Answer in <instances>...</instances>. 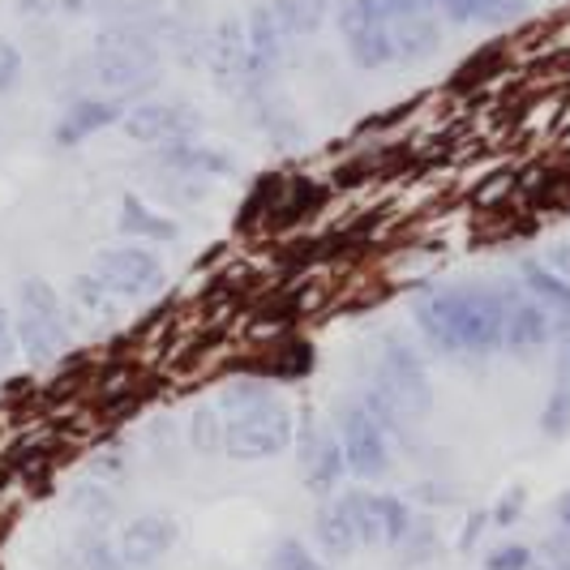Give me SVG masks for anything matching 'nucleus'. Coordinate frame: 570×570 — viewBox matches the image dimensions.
Here are the masks:
<instances>
[{"label": "nucleus", "instance_id": "3", "mask_svg": "<svg viewBox=\"0 0 570 570\" xmlns=\"http://www.w3.org/2000/svg\"><path fill=\"white\" fill-rule=\"evenodd\" d=\"M433 407V386H429L425 365L416 361V352L400 340L382 343V361H377V391L370 395V412L382 425H403V421H421Z\"/></svg>", "mask_w": 570, "mask_h": 570}, {"label": "nucleus", "instance_id": "20", "mask_svg": "<svg viewBox=\"0 0 570 570\" xmlns=\"http://www.w3.org/2000/svg\"><path fill=\"white\" fill-rule=\"evenodd\" d=\"M523 284H528V292L541 301L544 309H553L558 317L570 314V284L562 279V275H553L549 266H541V262H523Z\"/></svg>", "mask_w": 570, "mask_h": 570}, {"label": "nucleus", "instance_id": "36", "mask_svg": "<svg viewBox=\"0 0 570 570\" xmlns=\"http://www.w3.org/2000/svg\"><path fill=\"white\" fill-rule=\"evenodd\" d=\"M519 511H523V489H514V493H507V498H502V507H498V514H493V519H498V523H514V519H519Z\"/></svg>", "mask_w": 570, "mask_h": 570}, {"label": "nucleus", "instance_id": "23", "mask_svg": "<svg viewBox=\"0 0 570 570\" xmlns=\"http://www.w3.org/2000/svg\"><path fill=\"white\" fill-rule=\"evenodd\" d=\"M60 567H69V570H134L120 553H116L112 544L99 541V537H82V541L65 553Z\"/></svg>", "mask_w": 570, "mask_h": 570}, {"label": "nucleus", "instance_id": "29", "mask_svg": "<svg viewBox=\"0 0 570 570\" xmlns=\"http://www.w3.org/2000/svg\"><path fill=\"white\" fill-rule=\"evenodd\" d=\"M271 570H326L314 553H305V544L284 541L275 553H271Z\"/></svg>", "mask_w": 570, "mask_h": 570}, {"label": "nucleus", "instance_id": "26", "mask_svg": "<svg viewBox=\"0 0 570 570\" xmlns=\"http://www.w3.org/2000/svg\"><path fill=\"white\" fill-rule=\"evenodd\" d=\"M189 442H194V451L202 455H210V451H219L224 446V425H219V407H198L194 412V421H189Z\"/></svg>", "mask_w": 570, "mask_h": 570}, {"label": "nucleus", "instance_id": "2", "mask_svg": "<svg viewBox=\"0 0 570 570\" xmlns=\"http://www.w3.org/2000/svg\"><path fill=\"white\" fill-rule=\"evenodd\" d=\"M95 82H104L116 95L146 90L159 82V43L155 30L134 22H112L95 35V57H90Z\"/></svg>", "mask_w": 570, "mask_h": 570}, {"label": "nucleus", "instance_id": "32", "mask_svg": "<svg viewBox=\"0 0 570 570\" xmlns=\"http://www.w3.org/2000/svg\"><path fill=\"white\" fill-rule=\"evenodd\" d=\"M532 567V549L523 544H502L498 553H489V570H528Z\"/></svg>", "mask_w": 570, "mask_h": 570}, {"label": "nucleus", "instance_id": "1", "mask_svg": "<svg viewBox=\"0 0 570 570\" xmlns=\"http://www.w3.org/2000/svg\"><path fill=\"white\" fill-rule=\"evenodd\" d=\"M416 322L438 352L451 356H485L502 347L507 335V296L451 287V292H429L416 301Z\"/></svg>", "mask_w": 570, "mask_h": 570}, {"label": "nucleus", "instance_id": "9", "mask_svg": "<svg viewBox=\"0 0 570 570\" xmlns=\"http://www.w3.org/2000/svg\"><path fill=\"white\" fill-rule=\"evenodd\" d=\"M198 112L189 104H142L125 116V134L146 146H176L198 134Z\"/></svg>", "mask_w": 570, "mask_h": 570}, {"label": "nucleus", "instance_id": "16", "mask_svg": "<svg viewBox=\"0 0 570 570\" xmlns=\"http://www.w3.org/2000/svg\"><path fill=\"white\" fill-rule=\"evenodd\" d=\"M391 39H395L400 60H425L438 52L442 30L433 22V13H400V18H391Z\"/></svg>", "mask_w": 570, "mask_h": 570}, {"label": "nucleus", "instance_id": "34", "mask_svg": "<svg viewBox=\"0 0 570 570\" xmlns=\"http://www.w3.org/2000/svg\"><path fill=\"white\" fill-rule=\"evenodd\" d=\"M309 361H314V352H309V343H296L292 347V356H279V370L284 377H292V373H309Z\"/></svg>", "mask_w": 570, "mask_h": 570}, {"label": "nucleus", "instance_id": "38", "mask_svg": "<svg viewBox=\"0 0 570 570\" xmlns=\"http://www.w3.org/2000/svg\"><path fill=\"white\" fill-rule=\"evenodd\" d=\"M511 185H514V176H511V171H502L493 185H485V189H481V202H498V198H502V189H511Z\"/></svg>", "mask_w": 570, "mask_h": 570}, {"label": "nucleus", "instance_id": "15", "mask_svg": "<svg viewBox=\"0 0 570 570\" xmlns=\"http://www.w3.org/2000/svg\"><path fill=\"white\" fill-rule=\"evenodd\" d=\"M301 463H305V476H309V485L314 489H326L340 481L343 472V446L331 438V433H322L317 429L314 416H305V433H301Z\"/></svg>", "mask_w": 570, "mask_h": 570}, {"label": "nucleus", "instance_id": "37", "mask_svg": "<svg viewBox=\"0 0 570 570\" xmlns=\"http://www.w3.org/2000/svg\"><path fill=\"white\" fill-rule=\"evenodd\" d=\"M9 356H13V322H9L4 305H0V370L9 365Z\"/></svg>", "mask_w": 570, "mask_h": 570}, {"label": "nucleus", "instance_id": "39", "mask_svg": "<svg viewBox=\"0 0 570 570\" xmlns=\"http://www.w3.org/2000/svg\"><path fill=\"white\" fill-rule=\"evenodd\" d=\"M558 519H562V532H570V493L558 502Z\"/></svg>", "mask_w": 570, "mask_h": 570}, {"label": "nucleus", "instance_id": "8", "mask_svg": "<svg viewBox=\"0 0 570 570\" xmlns=\"http://www.w3.org/2000/svg\"><path fill=\"white\" fill-rule=\"evenodd\" d=\"M343 514L356 532L361 544H400L407 537V507L400 498H370V493H347L343 498Z\"/></svg>", "mask_w": 570, "mask_h": 570}, {"label": "nucleus", "instance_id": "17", "mask_svg": "<svg viewBox=\"0 0 570 570\" xmlns=\"http://www.w3.org/2000/svg\"><path fill=\"white\" fill-rule=\"evenodd\" d=\"M116 116H120V104L112 99H82V104H73L65 120L57 125V142L60 146H78L86 142L90 134H99L104 125H112Z\"/></svg>", "mask_w": 570, "mask_h": 570}, {"label": "nucleus", "instance_id": "21", "mask_svg": "<svg viewBox=\"0 0 570 570\" xmlns=\"http://www.w3.org/2000/svg\"><path fill=\"white\" fill-rule=\"evenodd\" d=\"M271 4H275V18L284 22L287 39L317 35V27L326 22V9H331V0H271Z\"/></svg>", "mask_w": 570, "mask_h": 570}, {"label": "nucleus", "instance_id": "10", "mask_svg": "<svg viewBox=\"0 0 570 570\" xmlns=\"http://www.w3.org/2000/svg\"><path fill=\"white\" fill-rule=\"evenodd\" d=\"M95 279L116 296H146L164 284V271L146 249H104L95 257Z\"/></svg>", "mask_w": 570, "mask_h": 570}, {"label": "nucleus", "instance_id": "4", "mask_svg": "<svg viewBox=\"0 0 570 570\" xmlns=\"http://www.w3.org/2000/svg\"><path fill=\"white\" fill-rule=\"evenodd\" d=\"M18 343L27 352L30 365H52L65 356V317H60V301L57 292L43 284V279H27L22 284V305H18Z\"/></svg>", "mask_w": 570, "mask_h": 570}, {"label": "nucleus", "instance_id": "35", "mask_svg": "<svg viewBox=\"0 0 570 570\" xmlns=\"http://www.w3.org/2000/svg\"><path fill=\"white\" fill-rule=\"evenodd\" d=\"M549 271H553V275H562V279L570 284V240H562V245H553V249H549Z\"/></svg>", "mask_w": 570, "mask_h": 570}, {"label": "nucleus", "instance_id": "6", "mask_svg": "<svg viewBox=\"0 0 570 570\" xmlns=\"http://www.w3.org/2000/svg\"><path fill=\"white\" fill-rule=\"evenodd\" d=\"M340 30L356 69H386L395 60L391 9L386 0H347L340 9Z\"/></svg>", "mask_w": 570, "mask_h": 570}, {"label": "nucleus", "instance_id": "22", "mask_svg": "<svg viewBox=\"0 0 570 570\" xmlns=\"http://www.w3.org/2000/svg\"><path fill=\"white\" fill-rule=\"evenodd\" d=\"M120 232H129V236H150V240H176V224L164 219V215H155V210H146V202H138V198L120 202Z\"/></svg>", "mask_w": 570, "mask_h": 570}, {"label": "nucleus", "instance_id": "28", "mask_svg": "<svg viewBox=\"0 0 570 570\" xmlns=\"http://www.w3.org/2000/svg\"><path fill=\"white\" fill-rule=\"evenodd\" d=\"M541 425H544V433H567L570 429V386L567 382L553 386V395H549V403H544V412H541Z\"/></svg>", "mask_w": 570, "mask_h": 570}, {"label": "nucleus", "instance_id": "18", "mask_svg": "<svg viewBox=\"0 0 570 570\" xmlns=\"http://www.w3.org/2000/svg\"><path fill=\"white\" fill-rule=\"evenodd\" d=\"M451 22H485V27H507L528 13V0H438Z\"/></svg>", "mask_w": 570, "mask_h": 570}, {"label": "nucleus", "instance_id": "11", "mask_svg": "<svg viewBox=\"0 0 570 570\" xmlns=\"http://www.w3.org/2000/svg\"><path fill=\"white\" fill-rule=\"evenodd\" d=\"M245 30H249V86H266L284 65L287 30L275 18V4H257Z\"/></svg>", "mask_w": 570, "mask_h": 570}, {"label": "nucleus", "instance_id": "12", "mask_svg": "<svg viewBox=\"0 0 570 570\" xmlns=\"http://www.w3.org/2000/svg\"><path fill=\"white\" fill-rule=\"evenodd\" d=\"M171 544H176V523L164 519V514H142V519H134V523L120 532L116 553L134 570H142V567H150V562H159Z\"/></svg>", "mask_w": 570, "mask_h": 570}, {"label": "nucleus", "instance_id": "19", "mask_svg": "<svg viewBox=\"0 0 570 570\" xmlns=\"http://www.w3.org/2000/svg\"><path fill=\"white\" fill-rule=\"evenodd\" d=\"M322 189L317 185H309V180H296V185H287L284 194L275 198V206L266 210V228L271 232H284V228H292V224H301L314 206H322Z\"/></svg>", "mask_w": 570, "mask_h": 570}, {"label": "nucleus", "instance_id": "31", "mask_svg": "<svg viewBox=\"0 0 570 570\" xmlns=\"http://www.w3.org/2000/svg\"><path fill=\"white\" fill-rule=\"evenodd\" d=\"M18 78H22V52L9 39H0V95H9Z\"/></svg>", "mask_w": 570, "mask_h": 570}, {"label": "nucleus", "instance_id": "30", "mask_svg": "<svg viewBox=\"0 0 570 570\" xmlns=\"http://www.w3.org/2000/svg\"><path fill=\"white\" fill-rule=\"evenodd\" d=\"M73 296H78V305H82L86 314H112V301H108V287L99 284L95 275H86V279H78L73 284Z\"/></svg>", "mask_w": 570, "mask_h": 570}, {"label": "nucleus", "instance_id": "33", "mask_svg": "<svg viewBox=\"0 0 570 570\" xmlns=\"http://www.w3.org/2000/svg\"><path fill=\"white\" fill-rule=\"evenodd\" d=\"M541 567L544 570H570V532L549 537V541L541 544Z\"/></svg>", "mask_w": 570, "mask_h": 570}, {"label": "nucleus", "instance_id": "7", "mask_svg": "<svg viewBox=\"0 0 570 570\" xmlns=\"http://www.w3.org/2000/svg\"><path fill=\"white\" fill-rule=\"evenodd\" d=\"M340 446L343 459L356 476H382L391 468V451H386V433L382 421L373 416L365 403H347L340 416Z\"/></svg>", "mask_w": 570, "mask_h": 570}, {"label": "nucleus", "instance_id": "13", "mask_svg": "<svg viewBox=\"0 0 570 570\" xmlns=\"http://www.w3.org/2000/svg\"><path fill=\"white\" fill-rule=\"evenodd\" d=\"M206 60H210L219 86L249 82V30L236 18H224L210 35V43H206Z\"/></svg>", "mask_w": 570, "mask_h": 570}, {"label": "nucleus", "instance_id": "27", "mask_svg": "<svg viewBox=\"0 0 570 570\" xmlns=\"http://www.w3.org/2000/svg\"><path fill=\"white\" fill-rule=\"evenodd\" d=\"M69 507H73V514H82V519H99V523H104V519L112 514L116 502L108 498V489L104 485H78Z\"/></svg>", "mask_w": 570, "mask_h": 570}, {"label": "nucleus", "instance_id": "25", "mask_svg": "<svg viewBox=\"0 0 570 570\" xmlns=\"http://www.w3.org/2000/svg\"><path fill=\"white\" fill-rule=\"evenodd\" d=\"M164 164L180 171H215V176L232 171L228 155H219V150H198V146H189V142L164 146Z\"/></svg>", "mask_w": 570, "mask_h": 570}, {"label": "nucleus", "instance_id": "24", "mask_svg": "<svg viewBox=\"0 0 570 570\" xmlns=\"http://www.w3.org/2000/svg\"><path fill=\"white\" fill-rule=\"evenodd\" d=\"M317 541H322V549L331 558H347L361 544L356 532H352V523H347V514H343V502H335V507H326V511L317 514Z\"/></svg>", "mask_w": 570, "mask_h": 570}, {"label": "nucleus", "instance_id": "5", "mask_svg": "<svg viewBox=\"0 0 570 570\" xmlns=\"http://www.w3.org/2000/svg\"><path fill=\"white\" fill-rule=\"evenodd\" d=\"M287 442H292V412L275 395L254 403L249 412L224 421V451L236 459L279 455Z\"/></svg>", "mask_w": 570, "mask_h": 570}, {"label": "nucleus", "instance_id": "14", "mask_svg": "<svg viewBox=\"0 0 570 570\" xmlns=\"http://www.w3.org/2000/svg\"><path fill=\"white\" fill-rule=\"evenodd\" d=\"M549 335H553V322H549V314H544V305L537 296L507 301V335H502V343L511 352H537V347L549 343Z\"/></svg>", "mask_w": 570, "mask_h": 570}]
</instances>
